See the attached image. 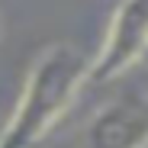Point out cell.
<instances>
[{
  "label": "cell",
  "mask_w": 148,
  "mask_h": 148,
  "mask_svg": "<svg viewBox=\"0 0 148 148\" xmlns=\"http://www.w3.org/2000/svg\"><path fill=\"white\" fill-rule=\"evenodd\" d=\"M87 64L74 45H48L26 74L23 93L0 132V148H36L77 100L87 84Z\"/></svg>",
  "instance_id": "6da1fadb"
},
{
  "label": "cell",
  "mask_w": 148,
  "mask_h": 148,
  "mask_svg": "<svg viewBox=\"0 0 148 148\" xmlns=\"http://www.w3.org/2000/svg\"><path fill=\"white\" fill-rule=\"evenodd\" d=\"M148 52V0H119L97 58L87 64V84H106L126 74Z\"/></svg>",
  "instance_id": "7a4b0ae2"
},
{
  "label": "cell",
  "mask_w": 148,
  "mask_h": 148,
  "mask_svg": "<svg viewBox=\"0 0 148 148\" xmlns=\"http://www.w3.org/2000/svg\"><path fill=\"white\" fill-rule=\"evenodd\" d=\"M148 106L142 100H116L103 106L84 129V148H145Z\"/></svg>",
  "instance_id": "3957f363"
},
{
  "label": "cell",
  "mask_w": 148,
  "mask_h": 148,
  "mask_svg": "<svg viewBox=\"0 0 148 148\" xmlns=\"http://www.w3.org/2000/svg\"><path fill=\"white\" fill-rule=\"evenodd\" d=\"M0 132H3V119H0Z\"/></svg>",
  "instance_id": "277c9868"
},
{
  "label": "cell",
  "mask_w": 148,
  "mask_h": 148,
  "mask_svg": "<svg viewBox=\"0 0 148 148\" xmlns=\"http://www.w3.org/2000/svg\"><path fill=\"white\" fill-rule=\"evenodd\" d=\"M145 148H148V142H145Z\"/></svg>",
  "instance_id": "5b68a950"
}]
</instances>
